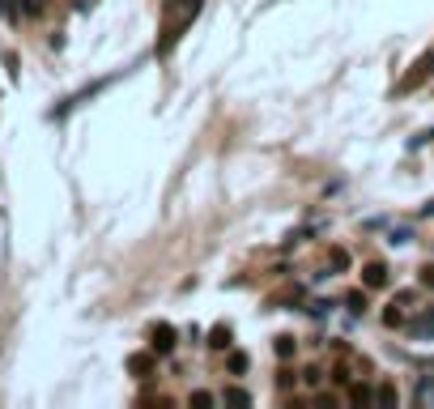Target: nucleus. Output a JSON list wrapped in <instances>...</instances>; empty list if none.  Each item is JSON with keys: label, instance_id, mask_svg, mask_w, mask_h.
<instances>
[{"label": "nucleus", "instance_id": "7", "mask_svg": "<svg viewBox=\"0 0 434 409\" xmlns=\"http://www.w3.org/2000/svg\"><path fill=\"white\" fill-rule=\"evenodd\" d=\"M226 405H251V397L243 388H226Z\"/></svg>", "mask_w": 434, "mask_h": 409}, {"label": "nucleus", "instance_id": "3", "mask_svg": "<svg viewBox=\"0 0 434 409\" xmlns=\"http://www.w3.org/2000/svg\"><path fill=\"white\" fill-rule=\"evenodd\" d=\"M405 307H409V294H401V299H392V303L384 307V324H388V329H396V324L405 320Z\"/></svg>", "mask_w": 434, "mask_h": 409}, {"label": "nucleus", "instance_id": "10", "mask_svg": "<svg viewBox=\"0 0 434 409\" xmlns=\"http://www.w3.org/2000/svg\"><path fill=\"white\" fill-rule=\"evenodd\" d=\"M192 405H196V409H209V405H213V397H209V393H192Z\"/></svg>", "mask_w": 434, "mask_h": 409}, {"label": "nucleus", "instance_id": "13", "mask_svg": "<svg viewBox=\"0 0 434 409\" xmlns=\"http://www.w3.org/2000/svg\"><path fill=\"white\" fill-rule=\"evenodd\" d=\"M422 286H434V265H426V269H422Z\"/></svg>", "mask_w": 434, "mask_h": 409}, {"label": "nucleus", "instance_id": "4", "mask_svg": "<svg viewBox=\"0 0 434 409\" xmlns=\"http://www.w3.org/2000/svg\"><path fill=\"white\" fill-rule=\"evenodd\" d=\"M230 341H234L230 324H217V329H209V346H213V350H230Z\"/></svg>", "mask_w": 434, "mask_h": 409}, {"label": "nucleus", "instance_id": "1", "mask_svg": "<svg viewBox=\"0 0 434 409\" xmlns=\"http://www.w3.org/2000/svg\"><path fill=\"white\" fill-rule=\"evenodd\" d=\"M362 286H367V290H384V286H388V269H384L379 260H371V265L362 269Z\"/></svg>", "mask_w": 434, "mask_h": 409}, {"label": "nucleus", "instance_id": "6", "mask_svg": "<svg viewBox=\"0 0 434 409\" xmlns=\"http://www.w3.org/2000/svg\"><path fill=\"white\" fill-rule=\"evenodd\" d=\"M413 337H422V341H426V337H434V307H426V312H422V320L413 324Z\"/></svg>", "mask_w": 434, "mask_h": 409}, {"label": "nucleus", "instance_id": "12", "mask_svg": "<svg viewBox=\"0 0 434 409\" xmlns=\"http://www.w3.org/2000/svg\"><path fill=\"white\" fill-rule=\"evenodd\" d=\"M379 401H384V405H396V393H392V388L384 384V388H379Z\"/></svg>", "mask_w": 434, "mask_h": 409}, {"label": "nucleus", "instance_id": "5", "mask_svg": "<svg viewBox=\"0 0 434 409\" xmlns=\"http://www.w3.org/2000/svg\"><path fill=\"white\" fill-rule=\"evenodd\" d=\"M128 371H132V376H149V371H153V354H132V358H128Z\"/></svg>", "mask_w": 434, "mask_h": 409}, {"label": "nucleus", "instance_id": "2", "mask_svg": "<svg viewBox=\"0 0 434 409\" xmlns=\"http://www.w3.org/2000/svg\"><path fill=\"white\" fill-rule=\"evenodd\" d=\"M149 337H153V341H149L153 354H170V350H175V329H170V324H158Z\"/></svg>", "mask_w": 434, "mask_h": 409}, {"label": "nucleus", "instance_id": "11", "mask_svg": "<svg viewBox=\"0 0 434 409\" xmlns=\"http://www.w3.org/2000/svg\"><path fill=\"white\" fill-rule=\"evenodd\" d=\"M349 397H354V405H362V401H371V393H367V388H362V384H358V388H354V393H349Z\"/></svg>", "mask_w": 434, "mask_h": 409}, {"label": "nucleus", "instance_id": "8", "mask_svg": "<svg viewBox=\"0 0 434 409\" xmlns=\"http://www.w3.org/2000/svg\"><path fill=\"white\" fill-rule=\"evenodd\" d=\"M230 371H234V376H243V371H247V354H243V350H234V354H230Z\"/></svg>", "mask_w": 434, "mask_h": 409}, {"label": "nucleus", "instance_id": "14", "mask_svg": "<svg viewBox=\"0 0 434 409\" xmlns=\"http://www.w3.org/2000/svg\"><path fill=\"white\" fill-rule=\"evenodd\" d=\"M43 4H47V0H26V13H38Z\"/></svg>", "mask_w": 434, "mask_h": 409}, {"label": "nucleus", "instance_id": "9", "mask_svg": "<svg viewBox=\"0 0 434 409\" xmlns=\"http://www.w3.org/2000/svg\"><path fill=\"white\" fill-rule=\"evenodd\" d=\"M277 354L281 358H294V337H277Z\"/></svg>", "mask_w": 434, "mask_h": 409}]
</instances>
